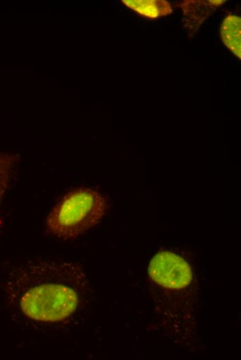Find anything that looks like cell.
Instances as JSON below:
<instances>
[{
  "label": "cell",
  "instance_id": "obj_7",
  "mask_svg": "<svg viewBox=\"0 0 241 360\" xmlns=\"http://www.w3.org/2000/svg\"><path fill=\"white\" fill-rule=\"evenodd\" d=\"M12 165V158L0 155V200L7 188Z\"/></svg>",
  "mask_w": 241,
  "mask_h": 360
},
{
  "label": "cell",
  "instance_id": "obj_2",
  "mask_svg": "<svg viewBox=\"0 0 241 360\" xmlns=\"http://www.w3.org/2000/svg\"><path fill=\"white\" fill-rule=\"evenodd\" d=\"M107 207L105 197L91 188H78L65 195L46 219L48 232L62 239L83 234L102 219Z\"/></svg>",
  "mask_w": 241,
  "mask_h": 360
},
{
  "label": "cell",
  "instance_id": "obj_3",
  "mask_svg": "<svg viewBox=\"0 0 241 360\" xmlns=\"http://www.w3.org/2000/svg\"><path fill=\"white\" fill-rule=\"evenodd\" d=\"M148 272L157 284L170 289H181L192 280L190 266L183 258L169 252L158 253L152 259Z\"/></svg>",
  "mask_w": 241,
  "mask_h": 360
},
{
  "label": "cell",
  "instance_id": "obj_1",
  "mask_svg": "<svg viewBox=\"0 0 241 360\" xmlns=\"http://www.w3.org/2000/svg\"><path fill=\"white\" fill-rule=\"evenodd\" d=\"M83 276L71 262H38L15 268L5 296L16 316L31 323H57L80 306Z\"/></svg>",
  "mask_w": 241,
  "mask_h": 360
},
{
  "label": "cell",
  "instance_id": "obj_5",
  "mask_svg": "<svg viewBox=\"0 0 241 360\" xmlns=\"http://www.w3.org/2000/svg\"><path fill=\"white\" fill-rule=\"evenodd\" d=\"M121 2L138 14L151 19H156L170 14L171 4L163 0H123Z\"/></svg>",
  "mask_w": 241,
  "mask_h": 360
},
{
  "label": "cell",
  "instance_id": "obj_6",
  "mask_svg": "<svg viewBox=\"0 0 241 360\" xmlns=\"http://www.w3.org/2000/svg\"><path fill=\"white\" fill-rule=\"evenodd\" d=\"M182 4L184 19L186 20L185 26H194L197 28L210 15L211 9L215 6L211 1H189Z\"/></svg>",
  "mask_w": 241,
  "mask_h": 360
},
{
  "label": "cell",
  "instance_id": "obj_4",
  "mask_svg": "<svg viewBox=\"0 0 241 360\" xmlns=\"http://www.w3.org/2000/svg\"><path fill=\"white\" fill-rule=\"evenodd\" d=\"M220 37L225 46L239 59L241 58V19L227 15L220 28Z\"/></svg>",
  "mask_w": 241,
  "mask_h": 360
}]
</instances>
